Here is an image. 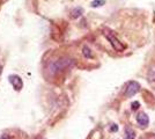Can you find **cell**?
<instances>
[{"instance_id": "6da1fadb", "label": "cell", "mask_w": 155, "mask_h": 139, "mask_svg": "<svg viewBox=\"0 0 155 139\" xmlns=\"http://www.w3.org/2000/svg\"><path fill=\"white\" fill-rule=\"evenodd\" d=\"M103 35L105 36V38L109 41V43L111 44V46L114 48V50H116L118 52H122L126 49V45L124 44L123 42H120V40L117 37L115 33L109 29V28H104L103 29Z\"/></svg>"}, {"instance_id": "7a4b0ae2", "label": "cell", "mask_w": 155, "mask_h": 139, "mask_svg": "<svg viewBox=\"0 0 155 139\" xmlns=\"http://www.w3.org/2000/svg\"><path fill=\"white\" fill-rule=\"evenodd\" d=\"M72 65H73V60L71 58L63 57V58H59V59H56L54 61H52L50 64V67H49V71H50L51 74H54V73L59 72V71H63V70L71 67Z\"/></svg>"}, {"instance_id": "3957f363", "label": "cell", "mask_w": 155, "mask_h": 139, "mask_svg": "<svg viewBox=\"0 0 155 139\" xmlns=\"http://www.w3.org/2000/svg\"><path fill=\"white\" fill-rule=\"evenodd\" d=\"M139 91H140V85H139L137 81H130L129 84L126 85L124 95H125V98H132V96L136 95Z\"/></svg>"}, {"instance_id": "277c9868", "label": "cell", "mask_w": 155, "mask_h": 139, "mask_svg": "<svg viewBox=\"0 0 155 139\" xmlns=\"http://www.w3.org/2000/svg\"><path fill=\"white\" fill-rule=\"evenodd\" d=\"M9 82L13 85V87L15 88V91H21L22 87H23V81L20 78L19 75L16 74H13V75H9Z\"/></svg>"}, {"instance_id": "5b68a950", "label": "cell", "mask_w": 155, "mask_h": 139, "mask_svg": "<svg viewBox=\"0 0 155 139\" xmlns=\"http://www.w3.org/2000/svg\"><path fill=\"white\" fill-rule=\"evenodd\" d=\"M137 122H138V124L141 126V127H146L149 123V118H148V116H147V114H145V113L138 114V115H137Z\"/></svg>"}, {"instance_id": "8992f818", "label": "cell", "mask_w": 155, "mask_h": 139, "mask_svg": "<svg viewBox=\"0 0 155 139\" xmlns=\"http://www.w3.org/2000/svg\"><path fill=\"white\" fill-rule=\"evenodd\" d=\"M147 79L150 84L155 82V66L150 67V70L148 71V74H147Z\"/></svg>"}, {"instance_id": "52a82bcc", "label": "cell", "mask_w": 155, "mask_h": 139, "mask_svg": "<svg viewBox=\"0 0 155 139\" xmlns=\"http://www.w3.org/2000/svg\"><path fill=\"white\" fill-rule=\"evenodd\" d=\"M84 13V11H82V8H80V7H79V8H75V9H74V11H73V12H72V18H73V19H77V18H79V16H80V15H81V14Z\"/></svg>"}, {"instance_id": "ba28073f", "label": "cell", "mask_w": 155, "mask_h": 139, "mask_svg": "<svg viewBox=\"0 0 155 139\" xmlns=\"http://www.w3.org/2000/svg\"><path fill=\"white\" fill-rule=\"evenodd\" d=\"M125 132H126V139H134L136 138V133H134V131H133L132 129L127 127V129L125 130Z\"/></svg>"}, {"instance_id": "9c48e42d", "label": "cell", "mask_w": 155, "mask_h": 139, "mask_svg": "<svg viewBox=\"0 0 155 139\" xmlns=\"http://www.w3.org/2000/svg\"><path fill=\"white\" fill-rule=\"evenodd\" d=\"M104 4H105L104 0H95V1L91 2V7H101V6H103Z\"/></svg>"}, {"instance_id": "30bf717a", "label": "cell", "mask_w": 155, "mask_h": 139, "mask_svg": "<svg viewBox=\"0 0 155 139\" xmlns=\"http://www.w3.org/2000/svg\"><path fill=\"white\" fill-rule=\"evenodd\" d=\"M84 57H87V58H91V49H88L87 46H84Z\"/></svg>"}, {"instance_id": "8fae6325", "label": "cell", "mask_w": 155, "mask_h": 139, "mask_svg": "<svg viewBox=\"0 0 155 139\" xmlns=\"http://www.w3.org/2000/svg\"><path fill=\"white\" fill-rule=\"evenodd\" d=\"M138 108H139V102H133V103H132V109L136 110Z\"/></svg>"}, {"instance_id": "7c38bea8", "label": "cell", "mask_w": 155, "mask_h": 139, "mask_svg": "<svg viewBox=\"0 0 155 139\" xmlns=\"http://www.w3.org/2000/svg\"><path fill=\"white\" fill-rule=\"evenodd\" d=\"M118 130V126L116 125V124H112V126H111V131H117Z\"/></svg>"}, {"instance_id": "4fadbf2b", "label": "cell", "mask_w": 155, "mask_h": 139, "mask_svg": "<svg viewBox=\"0 0 155 139\" xmlns=\"http://www.w3.org/2000/svg\"><path fill=\"white\" fill-rule=\"evenodd\" d=\"M0 139H12L8 134H2L1 137H0Z\"/></svg>"}, {"instance_id": "5bb4252c", "label": "cell", "mask_w": 155, "mask_h": 139, "mask_svg": "<svg viewBox=\"0 0 155 139\" xmlns=\"http://www.w3.org/2000/svg\"><path fill=\"white\" fill-rule=\"evenodd\" d=\"M1 72H2V66L0 65V74H1Z\"/></svg>"}]
</instances>
